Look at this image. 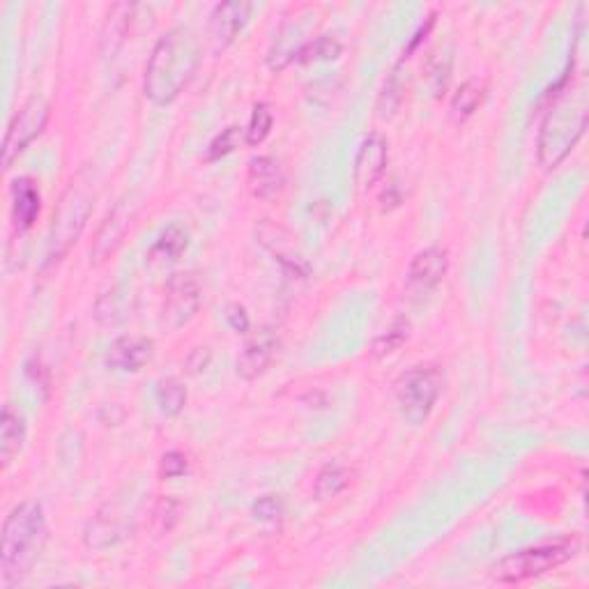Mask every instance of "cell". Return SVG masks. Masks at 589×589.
I'll return each mask as SVG.
<instances>
[{
  "instance_id": "cell-1",
  "label": "cell",
  "mask_w": 589,
  "mask_h": 589,
  "mask_svg": "<svg viewBox=\"0 0 589 589\" xmlns=\"http://www.w3.org/2000/svg\"><path fill=\"white\" fill-rule=\"evenodd\" d=\"M201 65V44L189 28L178 26L159 37L145 65V97L166 106L182 95Z\"/></svg>"
},
{
  "instance_id": "cell-2",
  "label": "cell",
  "mask_w": 589,
  "mask_h": 589,
  "mask_svg": "<svg viewBox=\"0 0 589 589\" xmlns=\"http://www.w3.org/2000/svg\"><path fill=\"white\" fill-rule=\"evenodd\" d=\"M569 81L571 74L553 90V104L539 132V162L546 168L562 164L587 129V90Z\"/></svg>"
},
{
  "instance_id": "cell-3",
  "label": "cell",
  "mask_w": 589,
  "mask_h": 589,
  "mask_svg": "<svg viewBox=\"0 0 589 589\" xmlns=\"http://www.w3.org/2000/svg\"><path fill=\"white\" fill-rule=\"evenodd\" d=\"M47 532V516L37 502H21L5 518L3 548H0V569H3L5 587L24 580L30 566L42 553Z\"/></svg>"
},
{
  "instance_id": "cell-4",
  "label": "cell",
  "mask_w": 589,
  "mask_h": 589,
  "mask_svg": "<svg viewBox=\"0 0 589 589\" xmlns=\"http://www.w3.org/2000/svg\"><path fill=\"white\" fill-rule=\"evenodd\" d=\"M578 553V541H557L546 546L518 550V553L504 557L495 564L493 578L502 585H518L525 580L539 578L543 573L557 569V566L573 560Z\"/></svg>"
},
{
  "instance_id": "cell-5",
  "label": "cell",
  "mask_w": 589,
  "mask_h": 589,
  "mask_svg": "<svg viewBox=\"0 0 589 589\" xmlns=\"http://www.w3.org/2000/svg\"><path fill=\"white\" fill-rule=\"evenodd\" d=\"M440 373L433 366H412L396 380L394 394L405 422L412 426L424 424L440 396Z\"/></svg>"
},
{
  "instance_id": "cell-6",
  "label": "cell",
  "mask_w": 589,
  "mask_h": 589,
  "mask_svg": "<svg viewBox=\"0 0 589 589\" xmlns=\"http://www.w3.org/2000/svg\"><path fill=\"white\" fill-rule=\"evenodd\" d=\"M90 212H93V198H90L86 189L72 185L65 191V196L60 198L56 217H53L49 237V263H56V260L63 258L74 247L81 231L86 228Z\"/></svg>"
},
{
  "instance_id": "cell-7",
  "label": "cell",
  "mask_w": 589,
  "mask_h": 589,
  "mask_svg": "<svg viewBox=\"0 0 589 589\" xmlns=\"http://www.w3.org/2000/svg\"><path fill=\"white\" fill-rule=\"evenodd\" d=\"M51 116V104L42 97H30L28 102L21 106V111L10 122L5 136V150H3V164L10 168L21 152H24L37 136L44 132Z\"/></svg>"
},
{
  "instance_id": "cell-8",
  "label": "cell",
  "mask_w": 589,
  "mask_h": 589,
  "mask_svg": "<svg viewBox=\"0 0 589 589\" xmlns=\"http://www.w3.org/2000/svg\"><path fill=\"white\" fill-rule=\"evenodd\" d=\"M201 307V286L191 274H175L168 281L164 302V325L168 330H180L196 316Z\"/></svg>"
},
{
  "instance_id": "cell-9",
  "label": "cell",
  "mask_w": 589,
  "mask_h": 589,
  "mask_svg": "<svg viewBox=\"0 0 589 589\" xmlns=\"http://www.w3.org/2000/svg\"><path fill=\"white\" fill-rule=\"evenodd\" d=\"M129 532H132V525H129V518L122 514L118 504H104V507L90 518L86 532H83V539H86L88 548L102 550L116 546V543L125 539Z\"/></svg>"
},
{
  "instance_id": "cell-10",
  "label": "cell",
  "mask_w": 589,
  "mask_h": 589,
  "mask_svg": "<svg viewBox=\"0 0 589 589\" xmlns=\"http://www.w3.org/2000/svg\"><path fill=\"white\" fill-rule=\"evenodd\" d=\"M387 159V141L380 134L366 136L355 159V185L362 191L376 187L387 171Z\"/></svg>"
},
{
  "instance_id": "cell-11",
  "label": "cell",
  "mask_w": 589,
  "mask_h": 589,
  "mask_svg": "<svg viewBox=\"0 0 589 589\" xmlns=\"http://www.w3.org/2000/svg\"><path fill=\"white\" fill-rule=\"evenodd\" d=\"M251 12H254V5L249 3H221L214 7L210 17V40L214 49L224 51L228 44H233L247 26Z\"/></svg>"
},
{
  "instance_id": "cell-12",
  "label": "cell",
  "mask_w": 589,
  "mask_h": 589,
  "mask_svg": "<svg viewBox=\"0 0 589 589\" xmlns=\"http://www.w3.org/2000/svg\"><path fill=\"white\" fill-rule=\"evenodd\" d=\"M152 355H155V343L148 336H120L111 343L109 353H106V364L113 371L136 373L145 364H150Z\"/></svg>"
},
{
  "instance_id": "cell-13",
  "label": "cell",
  "mask_w": 589,
  "mask_h": 589,
  "mask_svg": "<svg viewBox=\"0 0 589 589\" xmlns=\"http://www.w3.org/2000/svg\"><path fill=\"white\" fill-rule=\"evenodd\" d=\"M279 350V339L272 330H263L258 336H254L247 343V348L242 350L240 359H237V373L244 380H256L258 376L270 369L272 359L277 357Z\"/></svg>"
},
{
  "instance_id": "cell-14",
  "label": "cell",
  "mask_w": 589,
  "mask_h": 589,
  "mask_svg": "<svg viewBox=\"0 0 589 589\" xmlns=\"http://www.w3.org/2000/svg\"><path fill=\"white\" fill-rule=\"evenodd\" d=\"M449 270V254L447 249L442 247H428L412 258L410 270H408V281L410 286L419 290H433L440 286V281L445 279Z\"/></svg>"
},
{
  "instance_id": "cell-15",
  "label": "cell",
  "mask_w": 589,
  "mask_h": 589,
  "mask_svg": "<svg viewBox=\"0 0 589 589\" xmlns=\"http://www.w3.org/2000/svg\"><path fill=\"white\" fill-rule=\"evenodd\" d=\"M132 217L134 214L129 212L127 205H118V208L113 210L109 217H106L104 226L99 228V233H97L95 247H93V251H90L93 263H102V260L109 258L113 251L120 247V242H122V237H125L127 228L132 226Z\"/></svg>"
},
{
  "instance_id": "cell-16",
  "label": "cell",
  "mask_w": 589,
  "mask_h": 589,
  "mask_svg": "<svg viewBox=\"0 0 589 589\" xmlns=\"http://www.w3.org/2000/svg\"><path fill=\"white\" fill-rule=\"evenodd\" d=\"M12 201L14 228H17L19 233H24L35 224V219L40 217V191L33 185V180L19 178L14 180L12 185Z\"/></svg>"
},
{
  "instance_id": "cell-17",
  "label": "cell",
  "mask_w": 589,
  "mask_h": 589,
  "mask_svg": "<svg viewBox=\"0 0 589 589\" xmlns=\"http://www.w3.org/2000/svg\"><path fill=\"white\" fill-rule=\"evenodd\" d=\"M283 185H286V178H283L281 166L274 162L272 157L251 159L249 164L251 194H254L256 198H263V201H270V198L281 194Z\"/></svg>"
},
{
  "instance_id": "cell-18",
  "label": "cell",
  "mask_w": 589,
  "mask_h": 589,
  "mask_svg": "<svg viewBox=\"0 0 589 589\" xmlns=\"http://www.w3.org/2000/svg\"><path fill=\"white\" fill-rule=\"evenodd\" d=\"M26 440V424L24 417L12 408L10 403L3 408V419H0V458L7 468L14 461V456L19 454Z\"/></svg>"
},
{
  "instance_id": "cell-19",
  "label": "cell",
  "mask_w": 589,
  "mask_h": 589,
  "mask_svg": "<svg viewBox=\"0 0 589 589\" xmlns=\"http://www.w3.org/2000/svg\"><path fill=\"white\" fill-rule=\"evenodd\" d=\"M189 247V233L182 226H171L166 228L159 237L155 247L150 249V263H171V260H178L185 254Z\"/></svg>"
},
{
  "instance_id": "cell-20",
  "label": "cell",
  "mask_w": 589,
  "mask_h": 589,
  "mask_svg": "<svg viewBox=\"0 0 589 589\" xmlns=\"http://www.w3.org/2000/svg\"><path fill=\"white\" fill-rule=\"evenodd\" d=\"M350 484V470L341 463H327L323 470L318 472L316 486H313V493H316L318 500H330L343 493Z\"/></svg>"
},
{
  "instance_id": "cell-21",
  "label": "cell",
  "mask_w": 589,
  "mask_h": 589,
  "mask_svg": "<svg viewBox=\"0 0 589 589\" xmlns=\"http://www.w3.org/2000/svg\"><path fill=\"white\" fill-rule=\"evenodd\" d=\"M484 99H486V83L470 79L458 88V93L454 95V99H451V111H454V116H458L461 120L470 118L472 113L484 104Z\"/></svg>"
},
{
  "instance_id": "cell-22",
  "label": "cell",
  "mask_w": 589,
  "mask_h": 589,
  "mask_svg": "<svg viewBox=\"0 0 589 589\" xmlns=\"http://www.w3.org/2000/svg\"><path fill=\"white\" fill-rule=\"evenodd\" d=\"M157 403L162 408L164 415L178 417L182 410H185L187 403V389L180 380L175 378H164L159 380L157 385Z\"/></svg>"
},
{
  "instance_id": "cell-23",
  "label": "cell",
  "mask_w": 589,
  "mask_h": 589,
  "mask_svg": "<svg viewBox=\"0 0 589 589\" xmlns=\"http://www.w3.org/2000/svg\"><path fill=\"white\" fill-rule=\"evenodd\" d=\"M339 56H341V44L336 42L334 37L323 35L297 49L293 53V60H297V63H318V60H336Z\"/></svg>"
},
{
  "instance_id": "cell-24",
  "label": "cell",
  "mask_w": 589,
  "mask_h": 589,
  "mask_svg": "<svg viewBox=\"0 0 589 589\" xmlns=\"http://www.w3.org/2000/svg\"><path fill=\"white\" fill-rule=\"evenodd\" d=\"M134 5H113V10L109 12V21H106V30H104V44L109 53L116 51L120 47L122 37L127 33L129 19H132Z\"/></svg>"
},
{
  "instance_id": "cell-25",
  "label": "cell",
  "mask_w": 589,
  "mask_h": 589,
  "mask_svg": "<svg viewBox=\"0 0 589 589\" xmlns=\"http://www.w3.org/2000/svg\"><path fill=\"white\" fill-rule=\"evenodd\" d=\"M410 336V323L405 318H396L392 327L385 334H380L376 341H373V357H389L396 353Z\"/></svg>"
},
{
  "instance_id": "cell-26",
  "label": "cell",
  "mask_w": 589,
  "mask_h": 589,
  "mask_svg": "<svg viewBox=\"0 0 589 589\" xmlns=\"http://www.w3.org/2000/svg\"><path fill=\"white\" fill-rule=\"evenodd\" d=\"M95 318L102 327H116L127 320V302L120 293H106L95 307Z\"/></svg>"
},
{
  "instance_id": "cell-27",
  "label": "cell",
  "mask_w": 589,
  "mask_h": 589,
  "mask_svg": "<svg viewBox=\"0 0 589 589\" xmlns=\"http://www.w3.org/2000/svg\"><path fill=\"white\" fill-rule=\"evenodd\" d=\"M180 518V502L173 500V497H162L152 509V532L157 537H164V534L173 532V527L178 525Z\"/></svg>"
},
{
  "instance_id": "cell-28",
  "label": "cell",
  "mask_w": 589,
  "mask_h": 589,
  "mask_svg": "<svg viewBox=\"0 0 589 589\" xmlns=\"http://www.w3.org/2000/svg\"><path fill=\"white\" fill-rule=\"evenodd\" d=\"M272 111L267 104H256L254 106V113H251V120H249V127L244 129V134H247V145H260L267 136H270V129H272Z\"/></svg>"
},
{
  "instance_id": "cell-29",
  "label": "cell",
  "mask_w": 589,
  "mask_h": 589,
  "mask_svg": "<svg viewBox=\"0 0 589 589\" xmlns=\"http://www.w3.org/2000/svg\"><path fill=\"white\" fill-rule=\"evenodd\" d=\"M240 143H242V132H240V127H228V129H224V132H221V134L217 136V139H214V141L210 143L208 159H210V162H214V159H221V157L231 155V152H233L235 148H240Z\"/></svg>"
},
{
  "instance_id": "cell-30",
  "label": "cell",
  "mask_w": 589,
  "mask_h": 589,
  "mask_svg": "<svg viewBox=\"0 0 589 589\" xmlns=\"http://www.w3.org/2000/svg\"><path fill=\"white\" fill-rule=\"evenodd\" d=\"M187 468L189 463L185 454H180V451H168V454L162 456V461H159V477L162 479L182 477V474L187 472Z\"/></svg>"
},
{
  "instance_id": "cell-31",
  "label": "cell",
  "mask_w": 589,
  "mask_h": 589,
  "mask_svg": "<svg viewBox=\"0 0 589 589\" xmlns=\"http://www.w3.org/2000/svg\"><path fill=\"white\" fill-rule=\"evenodd\" d=\"M254 516L263 523H277L283 516V504L277 497H260L254 504Z\"/></svg>"
},
{
  "instance_id": "cell-32",
  "label": "cell",
  "mask_w": 589,
  "mask_h": 589,
  "mask_svg": "<svg viewBox=\"0 0 589 589\" xmlns=\"http://www.w3.org/2000/svg\"><path fill=\"white\" fill-rule=\"evenodd\" d=\"M226 320L235 332L244 334L249 330V316H247V311L240 307V304H231V307L226 309Z\"/></svg>"
},
{
  "instance_id": "cell-33",
  "label": "cell",
  "mask_w": 589,
  "mask_h": 589,
  "mask_svg": "<svg viewBox=\"0 0 589 589\" xmlns=\"http://www.w3.org/2000/svg\"><path fill=\"white\" fill-rule=\"evenodd\" d=\"M208 362H210V353H208V348H196L194 353H191V357H189V362H187V366L191 371H203L205 366H208Z\"/></svg>"
}]
</instances>
